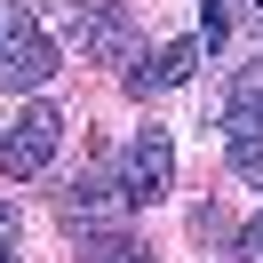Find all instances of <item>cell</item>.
<instances>
[{
  "instance_id": "cell-8",
  "label": "cell",
  "mask_w": 263,
  "mask_h": 263,
  "mask_svg": "<svg viewBox=\"0 0 263 263\" xmlns=\"http://www.w3.org/2000/svg\"><path fill=\"white\" fill-rule=\"evenodd\" d=\"M231 176L263 192V136H231Z\"/></svg>"
},
{
  "instance_id": "cell-7",
  "label": "cell",
  "mask_w": 263,
  "mask_h": 263,
  "mask_svg": "<svg viewBox=\"0 0 263 263\" xmlns=\"http://www.w3.org/2000/svg\"><path fill=\"white\" fill-rule=\"evenodd\" d=\"M80 263H144V247H136L128 231H88V239H80Z\"/></svg>"
},
{
  "instance_id": "cell-11",
  "label": "cell",
  "mask_w": 263,
  "mask_h": 263,
  "mask_svg": "<svg viewBox=\"0 0 263 263\" xmlns=\"http://www.w3.org/2000/svg\"><path fill=\"white\" fill-rule=\"evenodd\" d=\"M0 247H16V208L0 199Z\"/></svg>"
},
{
  "instance_id": "cell-13",
  "label": "cell",
  "mask_w": 263,
  "mask_h": 263,
  "mask_svg": "<svg viewBox=\"0 0 263 263\" xmlns=\"http://www.w3.org/2000/svg\"><path fill=\"white\" fill-rule=\"evenodd\" d=\"M255 263H263V255H255Z\"/></svg>"
},
{
  "instance_id": "cell-2",
  "label": "cell",
  "mask_w": 263,
  "mask_h": 263,
  "mask_svg": "<svg viewBox=\"0 0 263 263\" xmlns=\"http://www.w3.org/2000/svg\"><path fill=\"white\" fill-rule=\"evenodd\" d=\"M120 192H128V208H160L167 192H176V144H167V128H136L128 136V160H120Z\"/></svg>"
},
{
  "instance_id": "cell-4",
  "label": "cell",
  "mask_w": 263,
  "mask_h": 263,
  "mask_svg": "<svg viewBox=\"0 0 263 263\" xmlns=\"http://www.w3.org/2000/svg\"><path fill=\"white\" fill-rule=\"evenodd\" d=\"M120 208H128V192H120V176H112V167H88V176L72 183L64 199H56L64 231H80V239H88V231H112V223H120Z\"/></svg>"
},
{
  "instance_id": "cell-6",
  "label": "cell",
  "mask_w": 263,
  "mask_h": 263,
  "mask_svg": "<svg viewBox=\"0 0 263 263\" xmlns=\"http://www.w3.org/2000/svg\"><path fill=\"white\" fill-rule=\"evenodd\" d=\"M199 56H208L199 40H167L152 64H136V72H128V88H136V96H152V88H183V80L199 72Z\"/></svg>"
},
{
  "instance_id": "cell-1",
  "label": "cell",
  "mask_w": 263,
  "mask_h": 263,
  "mask_svg": "<svg viewBox=\"0 0 263 263\" xmlns=\"http://www.w3.org/2000/svg\"><path fill=\"white\" fill-rule=\"evenodd\" d=\"M56 72H64V56H56V40L40 32V16L24 8V0H0V80L8 88H48Z\"/></svg>"
},
{
  "instance_id": "cell-5",
  "label": "cell",
  "mask_w": 263,
  "mask_h": 263,
  "mask_svg": "<svg viewBox=\"0 0 263 263\" xmlns=\"http://www.w3.org/2000/svg\"><path fill=\"white\" fill-rule=\"evenodd\" d=\"M72 40L96 64H120L128 56V0H72Z\"/></svg>"
},
{
  "instance_id": "cell-3",
  "label": "cell",
  "mask_w": 263,
  "mask_h": 263,
  "mask_svg": "<svg viewBox=\"0 0 263 263\" xmlns=\"http://www.w3.org/2000/svg\"><path fill=\"white\" fill-rule=\"evenodd\" d=\"M56 144H64V112H56V104H24L16 128L0 136V167L24 183V176H40V167L56 160Z\"/></svg>"
},
{
  "instance_id": "cell-9",
  "label": "cell",
  "mask_w": 263,
  "mask_h": 263,
  "mask_svg": "<svg viewBox=\"0 0 263 263\" xmlns=\"http://www.w3.org/2000/svg\"><path fill=\"white\" fill-rule=\"evenodd\" d=\"M223 32H231V0H199V48H223Z\"/></svg>"
},
{
  "instance_id": "cell-10",
  "label": "cell",
  "mask_w": 263,
  "mask_h": 263,
  "mask_svg": "<svg viewBox=\"0 0 263 263\" xmlns=\"http://www.w3.org/2000/svg\"><path fill=\"white\" fill-rule=\"evenodd\" d=\"M239 255H247V263H255V255H263V215H255V223H247V231H239Z\"/></svg>"
},
{
  "instance_id": "cell-12",
  "label": "cell",
  "mask_w": 263,
  "mask_h": 263,
  "mask_svg": "<svg viewBox=\"0 0 263 263\" xmlns=\"http://www.w3.org/2000/svg\"><path fill=\"white\" fill-rule=\"evenodd\" d=\"M0 263H8V247H0Z\"/></svg>"
}]
</instances>
